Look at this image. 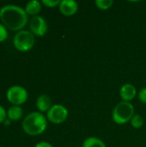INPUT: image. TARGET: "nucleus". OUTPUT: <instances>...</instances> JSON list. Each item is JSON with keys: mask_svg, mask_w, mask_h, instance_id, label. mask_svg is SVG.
<instances>
[{"mask_svg": "<svg viewBox=\"0 0 146 147\" xmlns=\"http://www.w3.org/2000/svg\"><path fill=\"white\" fill-rule=\"evenodd\" d=\"M35 43L34 35L28 30L18 31L13 39V44L16 50L20 52H28L31 50Z\"/></svg>", "mask_w": 146, "mask_h": 147, "instance_id": "4", "label": "nucleus"}, {"mask_svg": "<svg viewBox=\"0 0 146 147\" xmlns=\"http://www.w3.org/2000/svg\"><path fill=\"white\" fill-rule=\"evenodd\" d=\"M6 119H7V111L2 105H0V124L3 123Z\"/></svg>", "mask_w": 146, "mask_h": 147, "instance_id": "19", "label": "nucleus"}, {"mask_svg": "<svg viewBox=\"0 0 146 147\" xmlns=\"http://www.w3.org/2000/svg\"><path fill=\"white\" fill-rule=\"evenodd\" d=\"M22 130L30 136H37L43 134L47 127V119L45 115L34 111L28 114L22 121Z\"/></svg>", "mask_w": 146, "mask_h": 147, "instance_id": "2", "label": "nucleus"}, {"mask_svg": "<svg viewBox=\"0 0 146 147\" xmlns=\"http://www.w3.org/2000/svg\"><path fill=\"white\" fill-rule=\"evenodd\" d=\"M41 3L44 4L47 8H54V7H59L60 1L59 0H42Z\"/></svg>", "mask_w": 146, "mask_h": 147, "instance_id": "16", "label": "nucleus"}, {"mask_svg": "<svg viewBox=\"0 0 146 147\" xmlns=\"http://www.w3.org/2000/svg\"><path fill=\"white\" fill-rule=\"evenodd\" d=\"M120 96L122 101L130 102L137 96V89L132 84H125L120 90Z\"/></svg>", "mask_w": 146, "mask_h": 147, "instance_id": "9", "label": "nucleus"}, {"mask_svg": "<svg viewBox=\"0 0 146 147\" xmlns=\"http://www.w3.org/2000/svg\"><path fill=\"white\" fill-rule=\"evenodd\" d=\"M1 23L11 31H21L28 22L25 9L15 4H6L0 9Z\"/></svg>", "mask_w": 146, "mask_h": 147, "instance_id": "1", "label": "nucleus"}, {"mask_svg": "<svg viewBox=\"0 0 146 147\" xmlns=\"http://www.w3.org/2000/svg\"><path fill=\"white\" fill-rule=\"evenodd\" d=\"M95 4L99 9L107 10L113 6L114 1L113 0H96Z\"/></svg>", "mask_w": 146, "mask_h": 147, "instance_id": "14", "label": "nucleus"}, {"mask_svg": "<svg viewBox=\"0 0 146 147\" xmlns=\"http://www.w3.org/2000/svg\"><path fill=\"white\" fill-rule=\"evenodd\" d=\"M52 107V102L48 95L42 94L36 100V108L40 113L47 112Z\"/></svg>", "mask_w": 146, "mask_h": 147, "instance_id": "10", "label": "nucleus"}, {"mask_svg": "<svg viewBox=\"0 0 146 147\" xmlns=\"http://www.w3.org/2000/svg\"><path fill=\"white\" fill-rule=\"evenodd\" d=\"M9 122H10V120L7 118V119H6V120L4 121V122H3V123H4V124H5L6 126H9Z\"/></svg>", "mask_w": 146, "mask_h": 147, "instance_id": "21", "label": "nucleus"}, {"mask_svg": "<svg viewBox=\"0 0 146 147\" xmlns=\"http://www.w3.org/2000/svg\"><path fill=\"white\" fill-rule=\"evenodd\" d=\"M82 147H107L105 143L96 137H89L87 138L83 143Z\"/></svg>", "mask_w": 146, "mask_h": 147, "instance_id": "13", "label": "nucleus"}, {"mask_svg": "<svg viewBox=\"0 0 146 147\" xmlns=\"http://www.w3.org/2000/svg\"><path fill=\"white\" fill-rule=\"evenodd\" d=\"M67 109L61 104H55L46 112V119L53 124H61L68 118Z\"/></svg>", "mask_w": 146, "mask_h": 147, "instance_id": "6", "label": "nucleus"}, {"mask_svg": "<svg viewBox=\"0 0 146 147\" xmlns=\"http://www.w3.org/2000/svg\"><path fill=\"white\" fill-rule=\"evenodd\" d=\"M8 38V31L3 24L0 22V43L6 40Z\"/></svg>", "mask_w": 146, "mask_h": 147, "instance_id": "17", "label": "nucleus"}, {"mask_svg": "<svg viewBox=\"0 0 146 147\" xmlns=\"http://www.w3.org/2000/svg\"><path fill=\"white\" fill-rule=\"evenodd\" d=\"M130 123H131L132 127H133L136 129H139V128H141L144 126L145 120H144V118L141 115H134L133 117L132 118Z\"/></svg>", "mask_w": 146, "mask_h": 147, "instance_id": "15", "label": "nucleus"}, {"mask_svg": "<svg viewBox=\"0 0 146 147\" xmlns=\"http://www.w3.org/2000/svg\"><path fill=\"white\" fill-rule=\"evenodd\" d=\"M134 115V107L131 102H120L114 109L112 113L113 121L118 125H124L131 121Z\"/></svg>", "mask_w": 146, "mask_h": 147, "instance_id": "3", "label": "nucleus"}, {"mask_svg": "<svg viewBox=\"0 0 146 147\" xmlns=\"http://www.w3.org/2000/svg\"><path fill=\"white\" fill-rule=\"evenodd\" d=\"M34 147H53V146H52V145H51L49 142H46V141H41V142L37 143Z\"/></svg>", "mask_w": 146, "mask_h": 147, "instance_id": "20", "label": "nucleus"}, {"mask_svg": "<svg viewBox=\"0 0 146 147\" xmlns=\"http://www.w3.org/2000/svg\"><path fill=\"white\" fill-rule=\"evenodd\" d=\"M6 96L11 104L21 106L27 102L28 93L24 87L20 85H13L7 90Z\"/></svg>", "mask_w": 146, "mask_h": 147, "instance_id": "5", "label": "nucleus"}, {"mask_svg": "<svg viewBox=\"0 0 146 147\" xmlns=\"http://www.w3.org/2000/svg\"><path fill=\"white\" fill-rule=\"evenodd\" d=\"M29 29L30 32L36 36H44L48 29L47 22L44 17L40 16H32L29 20Z\"/></svg>", "mask_w": 146, "mask_h": 147, "instance_id": "7", "label": "nucleus"}, {"mask_svg": "<svg viewBox=\"0 0 146 147\" xmlns=\"http://www.w3.org/2000/svg\"><path fill=\"white\" fill-rule=\"evenodd\" d=\"M59 11L65 16H71L78 10V3L74 0H63L60 1L59 5Z\"/></svg>", "mask_w": 146, "mask_h": 147, "instance_id": "8", "label": "nucleus"}, {"mask_svg": "<svg viewBox=\"0 0 146 147\" xmlns=\"http://www.w3.org/2000/svg\"><path fill=\"white\" fill-rule=\"evenodd\" d=\"M41 3L38 0H31L26 3L25 11L28 16H35L41 11Z\"/></svg>", "mask_w": 146, "mask_h": 147, "instance_id": "11", "label": "nucleus"}, {"mask_svg": "<svg viewBox=\"0 0 146 147\" xmlns=\"http://www.w3.org/2000/svg\"><path fill=\"white\" fill-rule=\"evenodd\" d=\"M22 115H23V111L20 106L12 105L7 110V118L9 119L10 121H18L22 117Z\"/></svg>", "mask_w": 146, "mask_h": 147, "instance_id": "12", "label": "nucleus"}, {"mask_svg": "<svg viewBox=\"0 0 146 147\" xmlns=\"http://www.w3.org/2000/svg\"><path fill=\"white\" fill-rule=\"evenodd\" d=\"M139 99L141 102L146 104V87L142 88L139 92Z\"/></svg>", "mask_w": 146, "mask_h": 147, "instance_id": "18", "label": "nucleus"}]
</instances>
